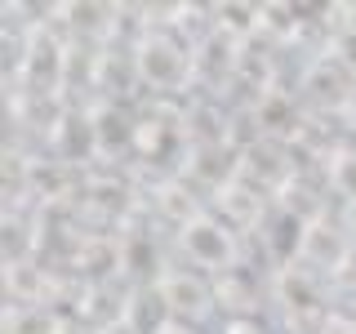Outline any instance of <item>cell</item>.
Listing matches in <instances>:
<instances>
[{"instance_id":"cell-4","label":"cell","mask_w":356,"mask_h":334,"mask_svg":"<svg viewBox=\"0 0 356 334\" xmlns=\"http://www.w3.org/2000/svg\"><path fill=\"white\" fill-rule=\"evenodd\" d=\"M348 254H352V237L343 228V218H330V214L307 218L303 245H298V263L312 267V272H343Z\"/></svg>"},{"instance_id":"cell-3","label":"cell","mask_w":356,"mask_h":334,"mask_svg":"<svg viewBox=\"0 0 356 334\" xmlns=\"http://www.w3.org/2000/svg\"><path fill=\"white\" fill-rule=\"evenodd\" d=\"M214 285L205 281V272H187V267H178V272H161V281H156V303H165V312L178 321H200L214 312Z\"/></svg>"},{"instance_id":"cell-1","label":"cell","mask_w":356,"mask_h":334,"mask_svg":"<svg viewBox=\"0 0 356 334\" xmlns=\"http://www.w3.org/2000/svg\"><path fill=\"white\" fill-rule=\"evenodd\" d=\"M178 250L187 254V263H192L196 272H214V276L236 272V259H241L236 232H232L214 209H205L200 218L178 228Z\"/></svg>"},{"instance_id":"cell-7","label":"cell","mask_w":356,"mask_h":334,"mask_svg":"<svg viewBox=\"0 0 356 334\" xmlns=\"http://www.w3.org/2000/svg\"><path fill=\"white\" fill-rule=\"evenodd\" d=\"M343 228H348V237L356 245V205H343Z\"/></svg>"},{"instance_id":"cell-2","label":"cell","mask_w":356,"mask_h":334,"mask_svg":"<svg viewBox=\"0 0 356 334\" xmlns=\"http://www.w3.org/2000/svg\"><path fill=\"white\" fill-rule=\"evenodd\" d=\"M192 67H196V54L183 40H174L170 31H147V36L134 45V72L152 89H165V94L183 89Z\"/></svg>"},{"instance_id":"cell-6","label":"cell","mask_w":356,"mask_h":334,"mask_svg":"<svg viewBox=\"0 0 356 334\" xmlns=\"http://www.w3.org/2000/svg\"><path fill=\"white\" fill-rule=\"evenodd\" d=\"M325 178L348 205H356V148H339L325 161Z\"/></svg>"},{"instance_id":"cell-5","label":"cell","mask_w":356,"mask_h":334,"mask_svg":"<svg viewBox=\"0 0 356 334\" xmlns=\"http://www.w3.org/2000/svg\"><path fill=\"white\" fill-rule=\"evenodd\" d=\"M214 214L227 223L232 232H241V228H250V223L263 218V196L254 192V187H245L241 178H227L214 192Z\"/></svg>"}]
</instances>
